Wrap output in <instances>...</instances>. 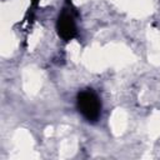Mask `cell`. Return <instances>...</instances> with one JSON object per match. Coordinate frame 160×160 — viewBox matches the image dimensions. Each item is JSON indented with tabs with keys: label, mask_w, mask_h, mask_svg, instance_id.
<instances>
[{
	"label": "cell",
	"mask_w": 160,
	"mask_h": 160,
	"mask_svg": "<svg viewBox=\"0 0 160 160\" xmlns=\"http://www.w3.org/2000/svg\"><path fill=\"white\" fill-rule=\"evenodd\" d=\"M76 108L81 116L89 122H96L101 115V102L92 89L79 91L76 96Z\"/></svg>",
	"instance_id": "1"
},
{
	"label": "cell",
	"mask_w": 160,
	"mask_h": 160,
	"mask_svg": "<svg viewBox=\"0 0 160 160\" xmlns=\"http://www.w3.org/2000/svg\"><path fill=\"white\" fill-rule=\"evenodd\" d=\"M39 1H40V0H31V4H32L34 6H36V5L39 4Z\"/></svg>",
	"instance_id": "3"
},
{
	"label": "cell",
	"mask_w": 160,
	"mask_h": 160,
	"mask_svg": "<svg viewBox=\"0 0 160 160\" xmlns=\"http://www.w3.org/2000/svg\"><path fill=\"white\" fill-rule=\"evenodd\" d=\"M56 31L64 41H70L78 35L74 9H71L70 6L62 9V11L60 12L56 21Z\"/></svg>",
	"instance_id": "2"
}]
</instances>
